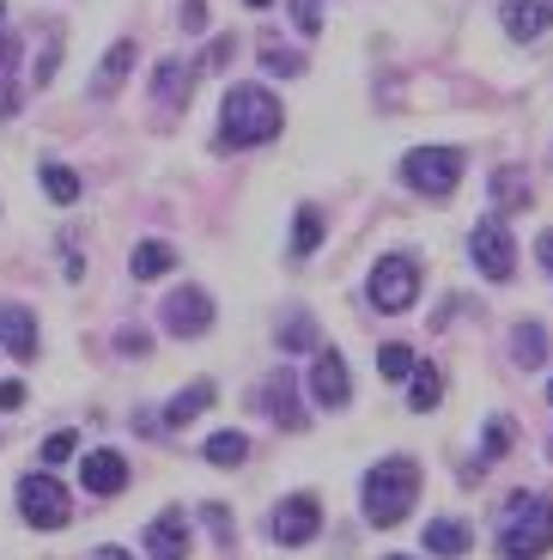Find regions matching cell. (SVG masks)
Segmentation results:
<instances>
[{
  "label": "cell",
  "instance_id": "1",
  "mask_svg": "<svg viewBox=\"0 0 553 560\" xmlns=\"http://www.w3.org/2000/svg\"><path fill=\"white\" fill-rule=\"evenodd\" d=\"M286 128V110L268 85H232L220 104V147H268Z\"/></svg>",
  "mask_w": 553,
  "mask_h": 560
},
{
  "label": "cell",
  "instance_id": "2",
  "mask_svg": "<svg viewBox=\"0 0 553 560\" xmlns=\"http://www.w3.org/2000/svg\"><path fill=\"white\" fill-rule=\"evenodd\" d=\"M548 548H553V500L511 493L505 500V530H498V560H541Z\"/></svg>",
  "mask_w": 553,
  "mask_h": 560
},
{
  "label": "cell",
  "instance_id": "3",
  "mask_svg": "<svg viewBox=\"0 0 553 560\" xmlns=\"http://www.w3.org/2000/svg\"><path fill=\"white\" fill-rule=\"evenodd\" d=\"M414 500H420V463L414 457H384L372 476H365V518H372L377 530L401 524Z\"/></svg>",
  "mask_w": 553,
  "mask_h": 560
},
{
  "label": "cell",
  "instance_id": "4",
  "mask_svg": "<svg viewBox=\"0 0 553 560\" xmlns=\"http://www.w3.org/2000/svg\"><path fill=\"white\" fill-rule=\"evenodd\" d=\"M401 183L426 201H444L462 183V153L457 147H414V153L401 159Z\"/></svg>",
  "mask_w": 553,
  "mask_h": 560
},
{
  "label": "cell",
  "instance_id": "5",
  "mask_svg": "<svg viewBox=\"0 0 553 560\" xmlns=\"http://www.w3.org/2000/svg\"><path fill=\"white\" fill-rule=\"evenodd\" d=\"M365 293H372V305L384 311V317H401V311H414L420 299V262L414 256H377L372 262V280H365Z\"/></svg>",
  "mask_w": 553,
  "mask_h": 560
},
{
  "label": "cell",
  "instance_id": "6",
  "mask_svg": "<svg viewBox=\"0 0 553 560\" xmlns=\"http://www.w3.org/2000/svg\"><path fill=\"white\" fill-rule=\"evenodd\" d=\"M19 518L31 530H61L73 518V500L56 476H19Z\"/></svg>",
  "mask_w": 553,
  "mask_h": 560
},
{
  "label": "cell",
  "instance_id": "7",
  "mask_svg": "<svg viewBox=\"0 0 553 560\" xmlns=\"http://www.w3.org/2000/svg\"><path fill=\"white\" fill-rule=\"evenodd\" d=\"M469 256H474V268H481L486 280H511L517 275V244H511V232H505V213H486V220H474V232H469Z\"/></svg>",
  "mask_w": 553,
  "mask_h": 560
},
{
  "label": "cell",
  "instance_id": "8",
  "mask_svg": "<svg viewBox=\"0 0 553 560\" xmlns=\"http://www.w3.org/2000/svg\"><path fill=\"white\" fill-rule=\"evenodd\" d=\"M158 329L177 341H195V336H208L213 329V299L201 293V287H177V293L158 305Z\"/></svg>",
  "mask_w": 553,
  "mask_h": 560
},
{
  "label": "cell",
  "instance_id": "9",
  "mask_svg": "<svg viewBox=\"0 0 553 560\" xmlns=\"http://www.w3.org/2000/svg\"><path fill=\"white\" fill-rule=\"evenodd\" d=\"M268 530H274V542H280V548L310 542V536L322 530V505L310 500V493H292V500H280V512L268 518Z\"/></svg>",
  "mask_w": 553,
  "mask_h": 560
},
{
  "label": "cell",
  "instance_id": "10",
  "mask_svg": "<svg viewBox=\"0 0 553 560\" xmlns=\"http://www.w3.org/2000/svg\"><path fill=\"white\" fill-rule=\"evenodd\" d=\"M310 396H317V408L353 402V378H346V360L334 348H317V360H310Z\"/></svg>",
  "mask_w": 553,
  "mask_h": 560
},
{
  "label": "cell",
  "instance_id": "11",
  "mask_svg": "<svg viewBox=\"0 0 553 560\" xmlns=\"http://www.w3.org/2000/svg\"><path fill=\"white\" fill-rule=\"evenodd\" d=\"M80 476H85V493H97V500H116V493L128 488V457L110 445H97L80 457Z\"/></svg>",
  "mask_w": 553,
  "mask_h": 560
},
{
  "label": "cell",
  "instance_id": "12",
  "mask_svg": "<svg viewBox=\"0 0 553 560\" xmlns=\"http://www.w3.org/2000/svg\"><path fill=\"white\" fill-rule=\"evenodd\" d=\"M195 73H201V61H183V56H165L153 68V104L158 110H183L195 92Z\"/></svg>",
  "mask_w": 553,
  "mask_h": 560
},
{
  "label": "cell",
  "instance_id": "13",
  "mask_svg": "<svg viewBox=\"0 0 553 560\" xmlns=\"http://www.w3.org/2000/svg\"><path fill=\"white\" fill-rule=\"evenodd\" d=\"M498 19H505V37L536 43V37H548V31H553V0H505Z\"/></svg>",
  "mask_w": 553,
  "mask_h": 560
},
{
  "label": "cell",
  "instance_id": "14",
  "mask_svg": "<svg viewBox=\"0 0 553 560\" xmlns=\"http://www.w3.org/2000/svg\"><path fill=\"white\" fill-rule=\"evenodd\" d=\"M0 348L13 353V360H37V311L0 305Z\"/></svg>",
  "mask_w": 553,
  "mask_h": 560
},
{
  "label": "cell",
  "instance_id": "15",
  "mask_svg": "<svg viewBox=\"0 0 553 560\" xmlns=\"http://www.w3.org/2000/svg\"><path fill=\"white\" fill-rule=\"evenodd\" d=\"M134 61H140V49H134V43H110V56H104V61H97V80H92V98L97 104H110L116 98V92H122V80H128V73H134Z\"/></svg>",
  "mask_w": 553,
  "mask_h": 560
},
{
  "label": "cell",
  "instance_id": "16",
  "mask_svg": "<svg viewBox=\"0 0 553 560\" xmlns=\"http://www.w3.org/2000/svg\"><path fill=\"white\" fill-rule=\"evenodd\" d=\"M146 555L153 560H183L189 555V518H183V512H158V518L146 524Z\"/></svg>",
  "mask_w": 553,
  "mask_h": 560
},
{
  "label": "cell",
  "instance_id": "17",
  "mask_svg": "<svg viewBox=\"0 0 553 560\" xmlns=\"http://www.w3.org/2000/svg\"><path fill=\"white\" fill-rule=\"evenodd\" d=\"M262 408L280 420V427H305V415H298V384H292V372H286V365H280L274 378L262 384Z\"/></svg>",
  "mask_w": 553,
  "mask_h": 560
},
{
  "label": "cell",
  "instance_id": "18",
  "mask_svg": "<svg viewBox=\"0 0 553 560\" xmlns=\"http://www.w3.org/2000/svg\"><path fill=\"white\" fill-rule=\"evenodd\" d=\"M213 396H220V390H213L208 378H195L189 390H177V396H170V408H165V427H189V420H201V415L213 408Z\"/></svg>",
  "mask_w": 553,
  "mask_h": 560
},
{
  "label": "cell",
  "instance_id": "19",
  "mask_svg": "<svg viewBox=\"0 0 553 560\" xmlns=\"http://www.w3.org/2000/svg\"><path fill=\"white\" fill-rule=\"evenodd\" d=\"M469 548H474V530H469V524H457V518H432V524H426V555L457 560V555H469Z\"/></svg>",
  "mask_w": 553,
  "mask_h": 560
},
{
  "label": "cell",
  "instance_id": "20",
  "mask_svg": "<svg viewBox=\"0 0 553 560\" xmlns=\"http://www.w3.org/2000/svg\"><path fill=\"white\" fill-rule=\"evenodd\" d=\"M170 262H177V250H170L165 238H140L134 256H128V275H134V280H158V275H170Z\"/></svg>",
  "mask_w": 553,
  "mask_h": 560
},
{
  "label": "cell",
  "instance_id": "21",
  "mask_svg": "<svg viewBox=\"0 0 553 560\" xmlns=\"http://www.w3.org/2000/svg\"><path fill=\"white\" fill-rule=\"evenodd\" d=\"M511 360L523 365V372L548 365V329H541V323H517L511 329Z\"/></svg>",
  "mask_w": 553,
  "mask_h": 560
},
{
  "label": "cell",
  "instance_id": "22",
  "mask_svg": "<svg viewBox=\"0 0 553 560\" xmlns=\"http://www.w3.org/2000/svg\"><path fill=\"white\" fill-rule=\"evenodd\" d=\"M493 208L511 213V208H529V177L517 165H498L493 171Z\"/></svg>",
  "mask_w": 553,
  "mask_h": 560
},
{
  "label": "cell",
  "instance_id": "23",
  "mask_svg": "<svg viewBox=\"0 0 553 560\" xmlns=\"http://www.w3.org/2000/svg\"><path fill=\"white\" fill-rule=\"evenodd\" d=\"M43 196L56 201V208H73V201H80V171L49 159V165H43Z\"/></svg>",
  "mask_w": 553,
  "mask_h": 560
},
{
  "label": "cell",
  "instance_id": "24",
  "mask_svg": "<svg viewBox=\"0 0 553 560\" xmlns=\"http://www.w3.org/2000/svg\"><path fill=\"white\" fill-rule=\"evenodd\" d=\"M280 353H317V323H310V311H292L280 323Z\"/></svg>",
  "mask_w": 553,
  "mask_h": 560
},
{
  "label": "cell",
  "instance_id": "25",
  "mask_svg": "<svg viewBox=\"0 0 553 560\" xmlns=\"http://www.w3.org/2000/svg\"><path fill=\"white\" fill-rule=\"evenodd\" d=\"M322 244V208H298V225H292V262H305Z\"/></svg>",
  "mask_w": 553,
  "mask_h": 560
},
{
  "label": "cell",
  "instance_id": "26",
  "mask_svg": "<svg viewBox=\"0 0 553 560\" xmlns=\"http://www.w3.org/2000/svg\"><path fill=\"white\" fill-rule=\"evenodd\" d=\"M201 457H208L213 469H237V463L249 457V439H244V433H213V439H208V451H201Z\"/></svg>",
  "mask_w": 553,
  "mask_h": 560
},
{
  "label": "cell",
  "instance_id": "27",
  "mask_svg": "<svg viewBox=\"0 0 553 560\" xmlns=\"http://www.w3.org/2000/svg\"><path fill=\"white\" fill-rule=\"evenodd\" d=\"M262 68H268V73H280V80H298V73H305V56L268 37V43H262Z\"/></svg>",
  "mask_w": 553,
  "mask_h": 560
},
{
  "label": "cell",
  "instance_id": "28",
  "mask_svg": "<svg viewBox=\"0 0 553 560\" xmlns=\"http://www.w3.org/2000/svg\"><path fill=\"white\" fill-rule=\"evenodd\" d=\"M414 348H401V341H389V348H377V372L384 378H414Z\"/></svg>",
  "mask_w": 553,
  "mask_h": 560
},
{
  "label": "cell",
  "instance_id": "29",
  "mask_svg": "<svg viewBox=\"0 0 553 560\" xmlns=\"http://www.w3.org/2000/svg\"><path fill=\"white\" fill-rule=\"evenodd\" d=\"M438 396H444V378L432 372V365H414V390H408V402L426 415V408H438Z\"/></svg>",
  "mask_w": 553,
  "mask_h": 560
},
{
  "label": "cell",
  "instance_id": "30",
  "mask_svg": "<svg viewBox=\"0 0 553 560\" xmlns=\"http://www.w3.org/2000/svg\"><path fill=\"white\" fill-rule=\"evenodd\" d=\"M511 451V420L498 415V420H486V439H481V463H498Z\"/></svg>",
  "mask_w": 553,
  "mask_h": 560
},
{
  "label": "cell",
  "instance_id": "31",
  "mask_svg": "<svg viewBox=\"0 0 553 560\" xmlns=\"http://www.w3.org/2000/svg\"><path fill=\"white\" fill-rule=\"evenodd\" d=\"M286 7H292V25L305 31V37L322 31V0H286Z\"/></svg>",
  "mask_w": 553,
  "mask_h": 560
},
{
  "label": "cell",
  "instance_id": "32",
  "mask_svg": "<svg viewBox=\"0 0 553 560\" xmlns=\"http://www.w3.org/2000/svg\"><path fill=\"white\" fill-rule=\"evenodd\" d=\"M73 451H80V439H73V433H49V439H43V469H56V463H68Z\"/></svg>",
  "mask_w": 553,
  "mask_h": 560
},
{
  "label": "cell",
  "instance_id": "33",
  "mask_svg": "<svg viewBox=\"0 0 553 560\" xmlns=\"http://www.w3.org/2000/svg\"><path fill=\"white\" fill-rule=\"evenodd\" d=\"M201 518H208V530H213V536H220V542H232V536H237V524H232V512H225V505H220V500H208V505H201Z\"/></svg>",
  "mask_w": 553,
  "mask_h": 560
},
{
  "label": "cell",
  "instance_id": "34",
  "mask_svg": "<svg viewBox=\"0 0 553 560\" xmlns=\"http://www.w3.org/2000/svg\"><path fill=\"white\" fill-rule=\"evenodd\" d=\"M232 56H237V43H232V37H213V43H208V56H201V73H220Z\"/></svg>",
  "mask_w": 553,
  "mask_h": 560
},
{
  "label": "cell",
  "instance_id": "35",
  "mask_svg": "<svg viewBox=\"0 0 553 560\" xmlns=\"http://www.w3.org/2000/svg\"><path fill=\"white\" fill-rule=\"evenodd\" d=\"M146 348H153L146 329H122V336H116V353H146Z\"/></svg>",
  "mask_w": 553,
  "mask_h": 560
},
{
  "label": "cell",
  "instance_id": "36",
  "mask_svg": "<svg viewBox=\"0 0 553 560\" xmlns=\"http://www.w3.org/2000/svg\"><path fill=\"white\" fill-rule=\"evenodd\" d=\"M183 31H208V7L201 0H183Z\"/></svg>",
  "mask_w": 553,
  "mask_h": 560
},
{
  "label": "cell",
  "instance_id": "37",
  "mask_svg": "<svg viewBox=\"0 0 553 560\" xmlns=\"http://www.w3.org/2000/svg\"><path fill=\"white\" fill-rule=\"evenodd\" d=\"M19 402H25V384L7 378V384H0V408H19Z\"/></svg>",
  "mask_w": 553,
  "mask_h": 560
},
{
  "label": "cell",
  "instance_id": "38",
  "mask_svg": "<svg viewBox=\"0 0 553 560\" xmlns=\"http://www.w3.org/2000/svg\"><path fill=\"white\" fill-rule=\"evenodd\" d=\"M536 262L553 275V232H541V238H536Z\"/></svg>",
  "mask_w": 553,
  "mask_h": 560
},
{
  "label": "cell",
  "instance_id": "39",
  "mask_svg": "<svg viewBox=\"0 0 553 560\" xmlns=\"http://www.w3.org/2000/svg\"><path fill=\"white\" fill-rule=\"evenodd\" d=\"M92 560H134V555H128V548H116V542H104V548H97Z\"/></svg>",
  "mask_w": 553,
  "mask_h": 560
},
{
  "label": "cell",
  "instance_id": "40",
  "mask_svg": "<svg viewBox=\"0 0 553 560\" xmlns=\"http://www.w3.org/2000/svg\"><path fill=\"white\" fill-rule=\"evenodd\" d=\"M389 560H414V555H389Z\"/></svg>",
  "mask_w": 553,
  "mask_h": 560
},
{
  "label": "cell",
  "instance_id": "41",
  "mask_svg": "<svg viewBox=\"0 0 553 560\" xmlns=\"http://www.w3.org/2000/svg\"><path fill=\"white\" fill-rule=\"evenodd\" d=\"M249 7H268V0H249Z\"/></svg>",
  "mask_w": 553,
  "mask_h": 560
},
{
  "label": "cell",
  "instance_id": "42",
  "mask_svg": "<svg viewBox=\"0 0 553 560\" xmlns=\"http://www.w3.org/2000/svg\"><path fill=\"white\" fill-rule=\"evenodd\" d=\"M0 19H7V0H0Z\"/></svg>",
  "mask_w": 553,
  "mask_h": 560
},
{
  "label": "cell",
  "instance_id": "43",
  "mask_svg": "<svg viewBox=\"0 0 553 560\" xmlns=\"http://www.w3.org/2000/svg\"><path fill=\"white\" fill-rule=\"evenodd\" d=\"M548 402H553V384H548Z\"/></svg>",
  "mask_w": 553,
  "mask_h": 560
},
{
  "label": "cell",
  "instance_id": "44",
  "mask_svg": "<svg viewBox=\"0 0 553 560\" xmlns=\"http://www.w3.org/2000/svg\"><path fill=\"white\" fill-rule=\"evenodd\" d=\"M548 457H553V439H548Z\"/></svg>",
  "mask_w": 553,
  "mask_h": 560
}]
</instances>
